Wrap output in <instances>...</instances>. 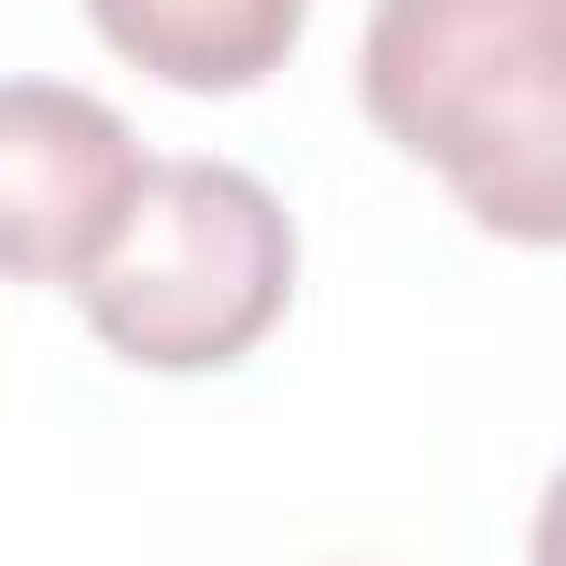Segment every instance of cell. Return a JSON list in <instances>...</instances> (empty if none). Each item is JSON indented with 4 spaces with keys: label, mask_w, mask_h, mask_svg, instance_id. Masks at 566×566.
Wrapping results in <instances>:
<instances>
[{
    "label": "cell",
    "mask_w": 566,
    "mask_h": 566,
    "mask_svg": "<svg viewBox=\"0 0 566 566\" xmlns=\"http://www.w3.org/2000/svg\"><path fill=\"white\" fill-rule=\"evenodd\" d=\"M363 115L495 239H566V0H371Z\"/></svg>",
    "instance_id": "1"
},
{
    "label": "cell",
    "mask_w": 566,
    "mask_h": 566,
    "mask_svg": "<svg viewBox=\"0 0 566 566\" xmlns=\"http://www.w3.org/2000/svg\"><path fill=\"white\" fill-rule=\"evenodd\" d=\"M292 274L301 239L265 177L230 159H150L71 292L106 354L142 371H230L283 318Z\"/></svg>",
    "instance_id": "2"
},
{
    "label": "cell",
    "mask_w": 566,
    "mask_h": 566,
    "mask_svg": "<svg viewBox=\"0 0 566 566\" xmlns=\"http://www.w3.org/2000/svg\"><path fill=\"white\" fill-rule=\"evenodd\" d=\"M133 124L71 80H0V283H80L142 186Z\"/></svg>",
    "instance_id": "3"
},
{
    "label": "cell",
    "mask_w": 566,
    "mask_h": 566,
    "mask_svg": "<svg viewBox=\"0 0 566 566\" xmlns=\"http://www.w3.org/2000/svg\"><path fill=\"white\" fill-rule=\"evenodd\" d=\"M88 27L150 80L230 97L283 71L310 27V0H88Z\"/></svg>",
    "instance_id": "4"
}]
</instances>
